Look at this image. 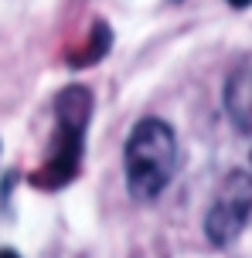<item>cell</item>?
Wrapping results in <instances>:
<instances>
[{
    "instance_id": "obj_6",
    "label": "cell",
    "mask_w": 252,
    "mask_h": 258,
    "mask_svg": "<svg viewBox=\"0 0 252 258\" xmlns=\"http://www.w3.org/2000/svg\"><path fill=\"white\" fill-rule=\"evenodd\" d=\"M228 7H235V11H245V7H252V0H228Z\"/></svg>"
},
{
    "instance_id": "obj_2",
    "label": "cell",
    "mask_w": 252,
    "mask_h": 258,
    "mask_svg": "<svg viewBox=\"0 0 252 258\" xmlns=\"http://www.w3.org/2000/svg\"><path fill=\"white\" fill-rule=\"evenodd\" d=\"M249 218H252V177L242 170H232L222 183L218 197H215L208 218H205L208 241L212 245H232Z\"/></svg>"
},
{
    "instance_id": "obj_7",
    "label": "cell",
    "mask_w": 252,
    "mask_h": 258,
    "mask_svg": "<svg viewBox=\"0 0 252 258\" xmlns=\"http://www.w3.org/2000/svg\"><path fill=\"white\" fill-rule=\"evenodd\" d=\"M0 258H21V255H17L14 248H4V251H0Z\"/></svg>"
},
{
    "instance_id": "obj_3",
    "label": "cell",
    "mask_w": 252,
    "mask_h": 258,
    "mask_svg": "<svg viewBox=\"0 0 252 258\" xmlns=\"http://www.w3.org/2000/svg\"><path fill=\"white\" fill-rule=\"evenodd\" d=\"M58 133H68V136H85V126H89V112H92V95L82 85H68L62 95H58Z\"/></svg>"
},
{
    "instance_id": "obj_1",
    "label": "cell",
    "mask_w": 252,
    "mask_h": 258,
    "mask_svg": "<svg viewBox=\"0 0 252 258\" xmlns=\"http://www.w3.org/2000/svg\"><path fill=\"white\" fill-rule=\"evenodd\" d=\"M177 170V140L164 119H140L126 140V187L136 201H157Z\"/></svg>"
},
{
    "instance_id": "obj_4",
    "label": "cell",
    "mask_w": 252,
    "mask_h": 258,
    "mask_svg": "<svg viewBox=\"0 0 252 258\" xmlns=\"http://www.w3.org/2000/svg\"><path fill=\"white\" fill-rule=\"evenodd\" d=\"M225 109L242 133H252V85L242 68L228 78V85H225Z\"/></svg>"
},
{
    "instance_id": "obj_5",
    "label": "cell",
    "mask_w": 252,
    "mask_h": 258,
    "mask_svg": "<svg viewBox=\"0 0 252 258\" xmlns=\"http://www.w3.org/2000/svg\"><path fill=\"white\" fill-rule=\"evenodd\" d=\"M109 41H113V34H109V27L99 21V24L92 27V48L85 51V64H89V61H99V58L109 51Z\"/></svg>"
},
{
    "instance_id": "obj_8",
    "label": "cell",
    "mask_w": 252,
    "mask_h": 258,
    "mask_svg": "<svg viewBox=\"0 0 252 258\" xmlns=\"http://www.w3.org/2000/svg\"><path fill=\"white\" fill-rule=\"evenodd\" d=\"M171 4H181V0H171Z\"/></svg>"
}]
</instances>
